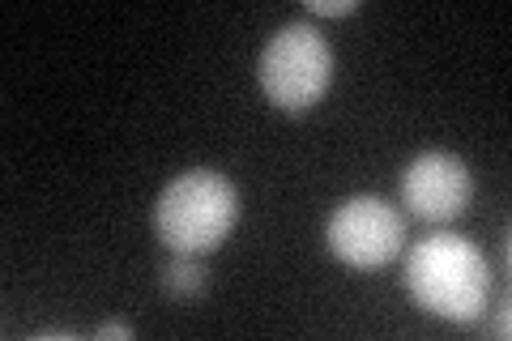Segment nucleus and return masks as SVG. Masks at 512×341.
I'll return each instance as SVG.
<instances>
[{
	"label": "nucleus",
	"mask_w": 512,
	"mask_h": 341,
	"mask_svg": "<svg viewBox=\"0 0 512 341\" xmlns=\"http://www.w3.org/2000/svg\"><path fill=\"white\" fill-rule=\"evenodd\" d=\"M239 222V192L222 171L192 167L158 192L154 235L180 256H205L231 239Z\"/></svg>",
	"instance_id": "f03ea898"
},
{
	"label": "nucleus",
	"mask_w": 512,
	"mask_h": 341,
	"mask_svg": "<svg viewBox=\"0 0 512 341\" xmlns=\"http://www.w3.org/2000/svg\"><path fill=\"white\" fill-rule=\"evenodd\" d=\"M261 94L278 111H308L333 86V47L312 22H291L269 35L256 60Z\"/></svg>",
	"instance_id": "7ed1b4c3"
},
{
	"label": "nucleus",
	"mask_w": 512,
	"mask_h": 341,
	"mask_svg": "<svg viewBox=\"0 0 512 341\" xmlns=\"http://www.w3.org/2000/svg\"><path fill=\"white\" fill-rule=\"evenodd\" d=\"M406 218L384 197H346L325 222V243L350 269H384L402 252Z\"/></svg>",
	"instance_id": "20e7f679"
},
{
	"label": "nucleus",
	"mask_w": 512,
	"mask_h": 341,
	"mask_svg": "<svg viewBox=\"0 0 512 341\" xmlns=\"http://www.w3.org/2000/svg\"><path fill=\"white\" fill-rule=\"evenodd\" d=\"M308 13H316V18H346V13H359V0H308Z\"/></svg>",
	"instance_id": "0eeeda50"
},
{
	"label": "nucleus",
	"mask_w": 512,
	"mask_h": 341,
	"mask_svg": "<svg viewBox=\"0 0 512 341\" xmlns=\"http://www.w3.org/2000/svg\"><path fill=\"white\" fill-rule=\"evenodd\" d=\"M35 337H39V341H52V337L60 341V337H73V333H69V329H43V333H35Z\"/></svg>",
	"instance_id": "1a4fd4ad"
},
{
	"label": "nucleus",
	"mask_w": 512,
	"mask_h": 341,
	"mask_svg": "<svg viewBox=\"0 0 512 341\" xmlns=\"http://www.w3.org/2000/svg\"><path fill=\"white\" fill-rule=\"evenodd\" d=\"M406 290L423 312L453 324H474L491 299V265L478 243L440 231L406 252Z\"/></svg>",
	"instance_id": "f257e3e1"
},
{
	"label": "nucleus",
	"mask_w": 512,
	"mask_h": 341,
	"mask_svg": "<svg viewBox=\"0 0 512 341\" xmlns=\"http://www.w3.org/2000/svg\"><path fill=\"white\" fill-rule=\"evenodd\" d=\"M163 290L171 299H192V295H201V286H205V265L197 261V256H180V252H171V265L163 269Z\"/></svg>",
	"instance_id": "423d86ee"
},
{
	"label": "nucleus",
	"mask_w": 512,
	"mask_h": 341,
	"mask_svg": "<svg viewBox=\"0 0 512 341\" xmlns=\"http://www.w3.org/2000/svg\"><path fill=\"white\" fill-rule=\"evenodd\" d=\"M474 201V175L466 158L427 150L402 171V205L423 222H457Z\"/></svg>",
	"instance_id": "39448f33"
},
{
	"label": "nucleus",
	"mask_w": 512,
	"mask_h": 341,
	"mask_svg": "<svg viewBox=\"0 0 512 341\" xmlns=\"http://www.w3.org/2000/svg\"><path fill=\"white\" fill-rule=\"evenodd\" d=\"M94 337H99V341H107V337L128 341V337H137V329H133V324H124V320H111V324H103V329H94Z\"/></svg>",
	"instance_id": "6e6552de"
}]
</instances>
